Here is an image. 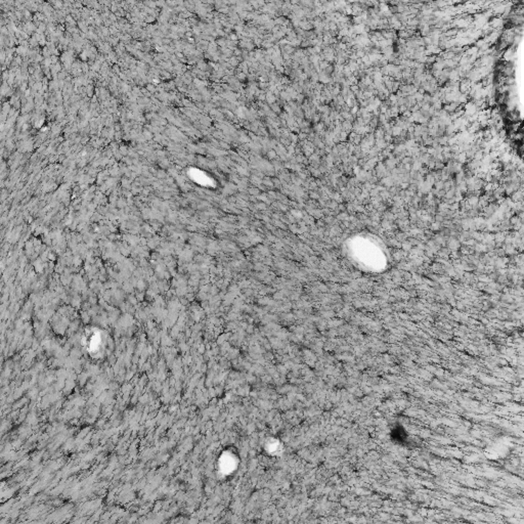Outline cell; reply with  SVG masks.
<instances>
[{
  "instance_id": "1",
  "label": "cell",
  "mask_w": 524,
  "mask_h": 524,
  "mask_svg": "<svg viewBox=\"0 0 524 524\" xmlns=\"http://www.w3.org/2000/svg\"><path fill=\"white\" fill-rule=\"evenodd\" d=\"M82 344L91 358H103L107 349V334L98 328L87 329L82 337Z\"/></svg>"
}]
</instances>
